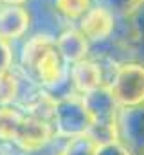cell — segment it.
<instances>
[{"label": "cell", "mask_w": 144, "mask_h": 155, "mask_svg": "<svg viewBox=\"0 0 144 155\" xmlns=\"http://www.w3.org/2000/svg\"><path fill=\"white\" fill-rule=\"evenodd\" d=\"M117 107L141 108L144 105V65L142 63H123L115 69L108 85Z\"/></svg>", "instance_id": "6da1fadb"}, {"label": "cell", "mask_w": 144, "mask_h": 155, "mask_svg": "<svg viewBox=\"0 0 144 155\" xmlns=\"http://www.w3.org/2000/svg\"><path fill=\"white\" fill-rule=\"evenodd\" d=\"M20 92V83L18 78L13 72L7 71H0V107H7L11 105Z\"/></svg>", "instance_id": "30bf717a"}, {"label": "cell", "mask_w": 144, "mask_h": 155, "mask_svg": "<svg viewBox=\"0 0 144 155\" xmlns=\"http://www.w3.org/2000/svg\"><path fill=\"white\" fill-rule=\"evenodd\" d=\"M96 146H97V141L87 132L83 135L70 137L67 146L63 148L61 155H94L96 153Z\"/></svg>", "instance_id": "8fae6325"}, {"label": "cell", "mask_w": 144, "mask_h": 155, "mask_svg": "<svg viewBox=\"0 0 144 155\" xmlns=\"http://www.w3.org/2000/svg\"><path fill=\"white\" fill-rule=\"evenodd\" d=\"M79 20V31L88 41H105L113 33L115 16L105 5L90 7Z\"/></svg>", "instance_id": "277c9868"}, {"label": "cell", "mask_w": 144, "mask_h": 155, "mask_svg": "<svg viewBox=\"0 0 144 155\" xmlns=\"http://www.w3.org/2000/svg\"><path fill=\"white\" fill-rule=\"evenodd\" d=\"M70 79L74 88L77 90L79 96L90 94L97 88L105 87V76H103V67L94 61V60H79L72 63L70 67Z\"/></svg>", "instance_id": "8992f818"}, {"label": "cell", "mask_w": 144, "mask_h": 155, "mask_svg": "<svg viewBox=\"0 0 144 155\" xmlns=\"http://www.w3.org/2000/svg\"><path fill=\"white\" fill-rule=\"evenodd\" d=\"M24 119V114L13 107H0V139L2 141H13L16 135V130Z\"/></svg>", "instance_id": "9c48e42d"}, {"label": "cell", "mask_w": 144, "mask_h": 155, "mask_svg": "<svg viewBox=\"0 0 144 155\" xmlns=\"http://www.w3.org/2000/svg\"><path fill=\"white\" fill-rule=\"evenodd\" d=\"M90 7L92 0H56V9L70 20L81 18Z\"/></svg>", "instance_id": "7c38bea8"}, {"label": "cell", "mask_w": 144, "mask_h": 155, "mask_svg": "<svg viewBox=\"0 0 144 155\" xmlns=\"http://www.w3.org/2000/svg\"><path fill=\"white\" fill-rule=\"evenodd\" d=\"M88 43L90 41L81 35L79 29H67L56 40V49H58V52L61 54V58L65 61L76 63V61L87 58Z\"/></svg>", "instance_id": "52a82bcc"}, {"label": "cell", "mask_w": 144, "mask_h": 155, "mask_svg": "<svg viewBox=\"0 0 144 155\" xmlns=\"http://www.w3.org/2000/svg\"><path fill=\"white\" fill-rule=\"evenodd\" d=\"M63 58L61 54L58 52L56 49V41L54 45H51L49 49H45L41 52V56L38 58L31 69V72L38 78V81L47 87V88H52L56 85L61 83L63 74H65V65H63Z\"/></svg>", "instance_id": "5b68a950"}, {"label": "cell", "mask_w": 144, "mask_h": 155, "mask_svg": "<svg viewBox=\"0 0 144 155\" xmlns=\"http://www.w3.org/2000/svg\"><path fill=\"white\" fill-rule=\"evenodd\" d=\"M29 16L22 7H7L0 11V38H18L27 29Z\"/></svg>", "instance_id": "ba28073f"}, {"label": "cell", "mask_w": 144, "mask_h": 155, "mask_svg": "<svg viewBox=\"0 0 144 155\" xmlns=\"http://www.w3.org/2000/svg\"><path fill=\"white\" fill-rule=\"evenodd\" d=\"M11 63V54L7 51V47L0 41V71H7Z\"/></svg>", "instance_id": "5bb4252c"}, {"label": "cell", "mask_w": 144, "mask_h": 155, "mask_svg": "<svg viewBox=\"0 0 144 155\" xmlns=\"http://www.w3.org/2000/svg\"><path fill=\"white\" fill-rule=\"evenodd\" d=\"M52 121H54V132L60 137L67 139L87 134L92 126L83 97H65L56 101Z\"/></svg>", "instance_id": "7a4b0ae2"}, {"label": "cell", "mask_w": 144, "mask_h": 155, "mask_svg": "<svg viewBox=\"0 0 144 155\" xmlns=\"http://www.w3.org/2000/svg\"><path fill=\"white\" fill-rule=\"evenodd\" d=\"M7 2H13V4H18V2H24V0H7Z\"/></svg>", "instance_id": "9a60e30c"}, {"label": "cell", "mask_w": 144, "mask_h": 155, "mask_svg": "<svg viewBox=\"0 0 144 155\" xmlns=\"http://www.w3.org/2000/svg\"><path fill=\"white\" fill-rule=\"evenodd\" d=\"M52 135H54V126L51 124V121L24 114V119L16 130L13 143L25 153H33L45 148L52 141Z\"/></svg>", "instance_id": "3957f363"}, {"label": "cell", "mask_w": 144, "mask_h": 155, "mask_svg": "<svg viewBox=\"0 0 144 155\" xmlns=\"http://www.w3.org/2000/svg\"><path fill=\"white\" fill-rule=\"evenodd\" d=\"M0 155H7V153H5V152H4V150H2V148H0Z\"/></svg>", "instance_id": "2e32d148"}, {"label": "cell", "mask_w": 144, "mask_h": 155, "mask_svg": "<svg viewBox=\"0 0 144 155\" xmlns=\"http://www.w3.org/2000/svg\"><path fill=\"white\" fill-rule=\"evenodd\" d=\"M94 155H133L132 150L121 143L119 139H110V141H103L97 143L96 146V153Z\"/></svg>", "instance_id": "4fadbf2b"}]
</instances>
